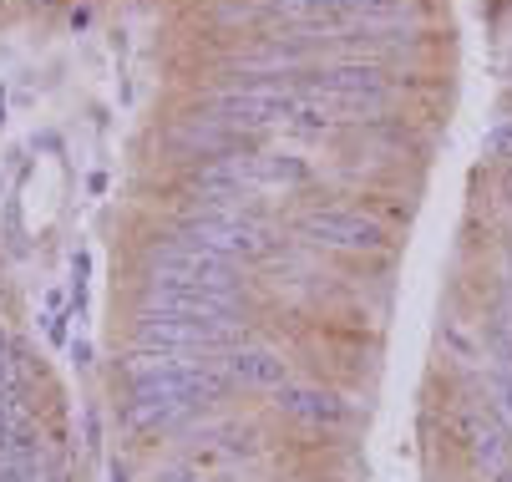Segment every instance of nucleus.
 Returning a JSON list of instances; mask_svg holds the SVG:
<instances>
[{
    "label": "nucleus",
    "mask_w": 512,
    "mask_h": 482,
    "mask_svg": "<svg viewBox=\"0 0 512 482\" xmlns=\"http://www.w3.org/2000/svg\"><path fill=\"white\" fill-rule=\"evenodd\" d=\"M142 269H178V274H193V280H208V285L244 290V285H239V264L198 249V244L183 239V234H158V239H148V249H142Z\"/></svg>",
    "instance_id": "obj_5"
},
{
    "label": "nucleus",
    "mask_w": 512,
    "mask_h": 482,
    "mask_svg": "<svg viewBox=\"0 0 512 482\" xmlns=\"http://www.w3.org/2000/svg\"><path fill=\"white\" fill-rule=\"evenodd\" d=\"M300 239L325 244V249H350V254H391V229L365 219L355 209H310L300 224Z\"/></svg>",
    "instance_id": "obj_4"
},
{
    "label": "nucleus",
    "mask_w": 512,
    "mask_h": 482,
    "mask_svg": "<svg viewBox=\"0 0 512 482\" xmlns=\"http://www.w3.org/2000/svg\"><path fill=\"white\" fill-rule=\"evenodd\" d=\"M0 117H6V92H0Z\"/></svg>",
    "instance_id": "obj_15"
},
{
    "label": "nucleus",
    "mask_w": 512,
    "mask_h": 482,
    "mask_svg": "<svg viewBox=\"0 0 512 482\" xmlns=\"http://www.w3.org/2000/svg\"><path fill=\"white\" fill-rule=\"evenodd\" d=\"M224 371H229L234 386H254V391H279V386H289V366H284V356L269 351V346H244V351H234V356L224 361Z\"/></svg>",
    "instance_id": "obj_9"
},
{
    "label": "nucleus",
    "mask_w": 512,
    "mask_h": 482,
    "mask_svg": "<svg viewBox=\"0 0 512 482\" xmlns=\"http://www.w3.org/2000/svg\"><path fill=\"white\" fill-rule=\"evenodd\" d=\"M137 310L188 315V320H239L244 290L208 285V280H193V274H178V269H142Z\"/></svg>",
    "instance_id": "obj_1"
},
{
    "label": "nucleus",
    "mask_w": 512,
    "mask_h": 482,
    "mask_svg": "<svg viewBox=\"0 0 512 482\" xmlns=\"http://www.w3.org/2000/svg\"><path fill=\"white\" fill-rule=\"evenodd\" d=\"M71 356H77V366H87V361H92V346H87V340H77V346H71Z\"/></svg>",
    "instance_id": "obj_12"
},
{
    "label": "nucleus",
    "mask_w": 512,
    "mask_h": 482,
    "mask_svg": "<svg viewBox=\"0 0 512 482\" xmlns=\"http://www.w3.org/2000/svg\"><path fill=\"white\" fill-rule=\"evenodd\" d=\"M239 320H188V315H158L137 310L132 346L137 351H168V356H203V351H229L239 340Z\"/></svg>",
    "instance_id": "obj_2"
},
{
    "label": "nucleus",
    "mask_w": 512,
    "mask_h": 482,
    "mask_svg": "<svg viewBox=\"0 0 512 482\" xmlns=\"http://www.w3.org/2000/svg\"><path fill=\"white\" fill-rule=\"evenodd\" d=\"M462 437H467V452H472V462L497 482L507 467H512V432L492 417V406H487V417H462Z\"/></svg>",
    "instance_id": "obj_8"
},
{
    "label": "nucleus",
    "mask_w": 512,
    "mask_h": 482,
    "mask_svg": "<svg viewBox=\"0 0 512 482\" xmlns=\"http://www.w3.org/2000/svg\"><path fill=\"white\" fill-rule=\"evenodd\" d=\"M208 482H239V477H208Z\"/></svg>",
    "instance_id": "obj_14"
},
{
    "label": "nucleus",
    "mask_w": 512,
    "mask_h": 482,
    "mask_svg": "<svg viewBox=\"0 0 512 482\" xmlns=\"http://www.w3.org/2000/svg\"><path fill=\"white\" fill-rule=\"evenodd\" d=\"M178 234L193 239L198 249L229 259V264H244V259H264L274 249V229L264 224V214H249V219H178Z\"/></svg>",
    "instance_id": "obj_3"
},
{
    "label": "nucleus",
    "mask_w": 512,
    "mask_h": 482,
    "mask_svg": "<svg viewBox=\"0 0 512 482\" xmlns=\"http://www.w3.org/2000/svg\"><path fill=\"white\" fill-rule=\"evenodd\" d=\"M168 148L193 168V163L224 158V153H244V148H249V137L234 132V127H224V122H213L208 112H198V117H183V122L168 132Z\"/></svg>",
    "instance_id": "obj_6"
},
{
    "label": "nucleus",
    "mask_w": 512,
    "mask_h": 482,
    "mask_svg": "<svg viewBox=\"0 0 512 482\" xmlns=\"http://www.w3.org/2000/svg\"><path fill=\"white\" fill-rule=\"evenodd\" d=\"M158 482H208V477H203V467L188 457V462H168V467H158Z\"/></svg>",
    "instance_id": "obj_11"
},
{
    "label": "nucleus",
    "mask_w": 512,
    "mask_h": 482,
    "mask_svg": "<svg viewBox=\"0 0 512 482\" xmlns=\"http://www.w3.org/2000/svg\"><path fill=\"white\" fill-rule=\"evenodd\" d=\"M274 411H279V417L305 422V427H345L350 422V406L335 391H325V386H295V381L274 391Z\"/></svg>",
    "instance_id": "obj_7"
},
{
    "label": "nucleus",
    "mask_w": 512,
    "mask_h": 482,
    "mask_svg": "<svg viewBox=\"0 0 512 482\" xmlns=\"http://www.w3.org/2000/svg\"><path fill=\"white\" fill-rule=\"evenodd\" d=\"M482 148H487V158H502V163H512V117H502L497 127H487Z\"/></svg>",
    "instance_id": "obj_10"
},
{
    "label": "nucleus",
    "mask_w": 512,
    "mask_h": 482,
    "mask_svg": "<svg viewBox=\"0 0 512 482\" xmlns=\"http://www.w3.org/2000/svg\"><path fill=\"white\" fill-rule=\"evenodd\" d=\"M507 285H512V239H507Z\"/></svg>",
    "instance_id": "obj_13"
}]
</instances>
